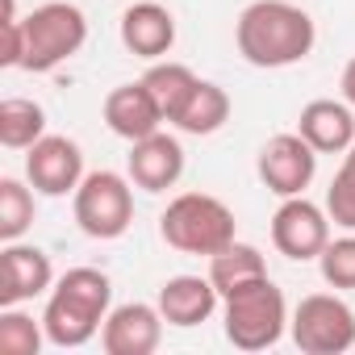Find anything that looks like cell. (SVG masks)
Here are the masks:
<instances>
[{"label":"cell","mask_w":355,"mask_h":355,"mask_svg":"<svg viewBox=\"0 0 355 355\" xmlns=\"http://www.w3.org/2000/svg\"><path fill=\"white\" fill-rule=\"evenodd\" d=\"M234 42L251 67H293L313 51L318 30L301 5H288V0H255V5H247L239 13Z\"/></svg>","instance_id":"obj_1"},{"label":"cell","mask_w":355,"mask_h":355,"mask_svg":"<svg viewBox=\"0 0 355 355\" xmlns=\"http://www.w3.org/2000/svg\"><path fill=\"white\" fill-rule=\"evenodd\" d=\"M109 301H113V284L101 268H71L55 280L46 309H42V326H46V343L51 347H84L96 338V330L109 318Z\"/></svg>","instance_id":"obj_2"},{"label":"cell","mask_w":355,"mask_h":355,"mask_svg":"<svg viewBox=\"0 0 355 355\" xmlns=\"http://www.w3.org/2000/svg\"><path fill=\"white\" fill-rule=\"evenodd\" d=\"M222 322H226L230 347L268 351L280 343V334L288 326V301L272 276H255L222 297Z\"/></svg>","instance_id":"obj_3"},{"label":"cell","mask_w":355,"mask_h":355,"mask_svg":"<svg viewBox=\"0 0 355 355\" xmlns=\"http://www.w3.org/2000/svg\"><path fill=\"white\" fill-rule=\"evenodd\" d=\"M159 234L167 247L184 255H218L239 239V222L226 201L209 193H180L159 214Z\"/></svg>","instance_id":"obj_4"},{"label":"cell","mask_w":355,"mask_h":355,"mask_svg":"<svg viewBox=\"0 0 355 355\" xmlns=\"http://www.w3.org/2000/svg\"><path fill=\"white\" fill-rule=\"evenodd\" d=\"M26 26V59L21 71H55L59 63H67L71 55H80V46L88 42V17L67 5V0H51L38 5L30 17H21Z\"/></svg>","instance_id":"obj_5"},{"label":"cell","mask_w":355,"mask_h":355,"mask_svg":"<svg viewBox=\"0 0 355 355\" xmlns=\"http://www.w3.org/2000/svg\"><path fill=\"white\" fill-rule=\"evenodd\" d=\"M134 180L121 171H88L80 189L71 193V209H76V226L88 239L113 243L134 226Z\"/></svg>","instance_id":"obj_6"},{"label":"cell","mask_w":355,"mask_h":355,"mask_svg":"<svg viewBox=\"0 0 355 355\" xmlns=\"http://www.w3.org/2000/svg\"><path fill=\"white\" fill-rule=\"evenodd\" d=\"M293 343L305 355H343L355 347V309L334 293L301 297V305L288 318Z\"/></svg>","instance_id":"obj_7"},{"label":"cell","mask_w":355,"mask_h":355,"mask_svg":"<svg viewBox=\"0 0 355 355\" xmlns=\"http://www.w3.org/2000/svg\"><path fill=\"white\" fill-rule=\"evenodd\" d=\"M255 171L268 193L276 197H301L309 184H313V171H318V150L293 130V134H276L263 142L259 159H255Z\"/></svg>","instance_id":"obj_8"},{"label":"cell","mask_w":355,"mask_h":355,"mask_svg":"<svg viewBox=\"0 0 355 355\" xmlns=\"http://www.w3.org/2000/svg\"><path fill=\"white\" fill-rule=\"evenodd\" d=\"M330 243V214L313 201L301 197H284V205L272 214V247L284 255V259H318Z\"/></svg>","instance_id":"obj_9"},{"label":"cell","mask_w":355,"mask_h":355,"mask_svg":"<svg viewBox=\"0 0 355 355\" xmlns=\"http://www.w3.org/2000/svg\"><path fill=\"white\" fill-rule=\"evenodd\" d=\"M26 180L42 197H67L84 180V150L63 134H42L26 150Z\"/></svg>","instance_id":"obj_10"},{"label":"cell","mask_w":355,"mask_h":355,"mask_svg":"<svg viewBox=\"0 0 355 355\" xmlns=\"http://www.w3.org/2000/svg\"><path fill=\"white\" fill-rule=\"evenodd\" d=\"M55 288V268L42 247L30 243H5L0 251V305H26Z\"/></svg>","instance_id":"obj_11"},{"label":"cell","mask_w":355,"mask_h":355,"mask_svg":"<svg viewBox=\"0 0 355 355\" xmlns=\"http://www.w3.org/2000/svg\"><path fill=\"white\" fill-rule=\"evenodd\" d=\"M159 343H163V313L159 305H146V301L109 309L101 326V347L109 355H155Z\"/></svg>","instance_id":"obj_12"},{"label":"cell","mask_w":355,"mask_h":355,"mask_svg":"<svg viewBox=\"0 0 355 355\" xmlns=\"http://www.w3.org/2000/svg\"><path fill=\"white\" fill-rule=\"evenodd\" d=\"M125 167H130L134 189H142V193H167L184 175V146H180V138L155 130V134L130 142Z\"/></svg>","instance_id":"obj_13"},{"label":"cell","mask_w":355,"mask_h":355,"mask_svg":"<svg viewBox=\"0 0 355 355\" xmlns=\"http://www.w3.org/2000/svg\"><path fill=\"white\" fill-rule=\"evenodd\" d=\"M121 46L138 59H163L175 46V17L159 0H138L121 13Z\"/></svg>","instance_id":"obj_14"},{"label":"cell","mask_w":355,"mask_h":355,"mask_svg":"<svg viewBox=\"0 0 355 355\" xmlns=\"http://www.w3.org/2000/svg\"><path fill=\"white\" fill-rule=\"evenodd\" d=\"M222 293L214 288L209 276H171L163 288H159V313L167 326H180V330H193L201 322L214 318Z\"/></svg>","instance_id":"obj_15"},{"label":"cell","mask_w":355,"mask_h":355,"mask_svg":"<svg viewBox=\"0 0 355 355\" xmlns=\"http://www.w3.org/2000/svg\"><path fill=\"white\" fill-rule=\"evenodd\" d=\"M163 121L167 117H163V109L155 105V96H150V88L142 80L138 84H117L105 96V125L125 142H138V138L155 134Z\"/></svg>","instance_id":"obj_16"},{"label":"cell","mask_w":355,"mask_h":355,"mask_svg":"<svg viewBox=\"0 0 355 355\" xmlns=\"http://www.w3.org/2000/svg\"><path fill=\"white\" fill-rule=\"evenodd\" d=\"M297 134L318 155H347L355 146V113L347 101H309L297 117Z\"/></svg>","instance_id":"obj_17"},{"label":"cell","mask_w":355,"mask_h":355,"mask_svg":"<svg viewBox=\"0 0 355 355\" xmlns=\"http://www.w3.org/2000/svg\"><path fill=\"white\" fill-rule=\"evenodd\" d=\"M226 121H230V96H226V88L214 84V80H201V84L193 88L189 105L180 109V117H175L171 125L184 130V134L205 138V134H218Z\"/></svg>","instance_id":"obj_18"},{"label":"cell","mask_w":355,"mask_h":355,"mask_svg":"<svg viewBox=\"0 0 355 355\" xmlns=\"http://www.w3.org/2000/svg\"><path fill=\"white\" fill-rule=\"evenodd\" d=\"M142 84L150 88V96H155V105L163 109V117L167 121H175V117H180V109L189 105V96H193V88L201 84L197 80V71L193 67H184V63H150L146 67V76H142Z\"/></svg>","instance_id":"obj_19"},{"label":"cell","mask_w":355,"mask_h":355,"mask_svg":"<svg viewBox=\"0 0 355 355\" xmlns=\"http://www.w3.org/2000/svg\"><path fill=\"white\" fill-rule=\"evenodd\" d=\"M46 134V109L26 96H5L0 101V146L9 150H30Z\"/></svg>","instance_id":"obj_20"},{"label":"cell","mask_w":355,"mask_h":355,"mask_svg":"<svg viewBox=\"0 0 355 355\" xmlns=\"http://www.w3.org/2000/svg\"><path fill=\"white\" fill-rule=\"evenodd\" d=\"M255 276H268V263H263V255H259V247H251V243H230V247H222L218 255H209V280H214V288L226 297V293H234L239 284H247V280H255Z\"/></svg>","instance_id":"obj_21"},{"label":"cell","mask_w":355,"mask_h":355,"mask_svg":"<svg viewBox=\"0 0 355 355\" xmlns=\"http://www.w3.org/2000/svg\"><path fill=\"white\" fill-rule=\"evenodd\" d=\"M46 343L42 318L26 313L21 305H0V351L9 355H38Z\"/></svg>","instance_id":"obj_22"},{"label":"cell","mask_w":355,"mask_h":355,"mask_svg":"<svg viewBox=\"0 0 355 355\" xmlns=\"http://www.w3.org/2000/svg\"><path fill=\"white\" fill-rule=\"evenodd\" d=\"M30 226H34V193L21 180L5 175L0 180V239L17 243Z\"/></svg>","instance_id":"obj_23"},{"label":"cell","mask_w":355,"mask_h":355,"mask_svg":"<svg viewBox=\"0 0 355 355\" xmlns=\"http://www.w3.org/2000/svg\"><path fill=\"white\" fill-rule=\"evenodd\" d=\"M326 214L334 226L355 230V146L343 155V167L334 171V180L326 189Z\"/></svg>","instance_id":"obj_24"},{"label":"cell","mask_w":355,"mask_h":355,"mask_svg":"<svg viewBox=\"0 0 355 355\" xmlns=\"http://www.w3.org/2000/svg\"><path fill=\"white\" fill-rule=\"evenodd\" d=\"M318 272L330 288H355V230L326 243V251L318 255Z\"/></svg>","instance_id":"obj_25"},{"label":"cell","mask_w":355,"mask_h":355,"mask_svg":"<svg viewBox=\"0 0 355 355\" xmlns=\"http://www.w3.org/2000/svg\"><path fill=\"white\" fill-rule=\"evenodd\" d=\"M0 26H5V55H0V67H21V59H26V26H21V17H5Z\"/></svg>","instance_id":"obj_26"},{"label":"cell","mask_w":355,"mask_h":355,"mask_svg":"<svg viewBox=\"0 0 355 355\" xmlns=\"http://www.w3.org/2000/svg\"><path fill=\"white\" fill-rule=\"evenodd\" d=\"M338 88H343V101H347V105L355 109V59H351V63L343 67V80H338Z\"/></svg>","instance_id":"obj_27"}]
</instances>
